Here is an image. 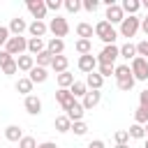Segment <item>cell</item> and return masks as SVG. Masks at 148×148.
<instances>
[{"label": "cell", "instance_id": "obj_21", "mask_svg": "<svg viewBox=\"0 0 148 148\" xmlns=\"http://www.w3.org/2000/svg\"><path fill=\"white\" fill-rule=\"evenodd\" d=\"M46 49V42L44 39H35V37H28V53L35 58L37 53H42Z\"/></svg>", "mask_w": 148, "mask_h": 148}, {"label": "cell", "instance_id": "obj_18", "mask_svg": "<svg viewBox=\"0 0 148 148\" xmlns=\"http://www.w3.org/2000/svg\"><path fill=\"white\" fill-rule=\"evenodd\" d=\"M28 79L32 81V83H44L46 79H49V69H44V67H32L30 72H28Z\"/></svg>", "mask_w": 148, "mask_h": 148}, {"label": "cell", "instance_id": "obj_35", "mask_svg": "<svg viewBox=\"0 0 148 148\" xmlns=\"http://www.w3.org/2000/svg\"><path fill=\"white\" fill-rule=\"evenodd\" d=\"M69 132H74L76 136H86L88 134V125L83 123V120H79V123H72V130Z\"/></svg>", "mask_w": 148, "mask_h": 148}, {"label": "cell", "instance_id": "obj_29", "mask_svg": "<svg viewBox=\"0 0 148 148\" xmlns=\"http://www.w3.org/2000/svg\"><path fill=\"white\" fill-rule=\"evenodd\" d=\"M51 60H53V56H51L46 49H44L42 53H37V56H35V65H37V67H44V69H49V67H51Z\"/></svg>", "mask_w": 148, "mask_h": 148}, {"label": "cell", "instance_id": "obj_40", "mask_svg": "<svg viewBox=\"0 0 148 148\" xmlns=\"http://www.w3.org/2000/svg\"><path fill=\"white\" fill-rule=\"evenodd\" d=\"M16 72H18V67H16V60H9V62L2 67V74H5V76H14Z\"/></svg>", "mask_w": 148, "mask_h": 148}, {"label": "cell", "instance_id": "obj_4", "mask_svg": "<svg viewBox=\"0 0 148 148\" xmlns=\"http://www.w3.org/2000/svg\"><path fill=\"white\" fill-rule=\"evenodd\" d=\"M5 51L12 56V58H18L23 53H28V37H9L7 44H5Z\"/></svg>", "mask_w": 148, "mask_h": 148}, {"label": "cell", "instance_id": "obj_50", "mask_svg": "<svg viewBox=\"0 0 148 148\" xmlns=\"http://www.w3.org/2000/svg\"><path fill=\"white\" fill-rule=\"evenodd\" d=\"M141 30H143V32H146V37H148V14L141 18Z\"/></svg>", "mask_w": 148, "mask_h": 148}, {"label": "cell", "instance_id": "obj_10", "mask_svg": "<svg viewBox=\"0 0 148 148\" xmlns=\"http://www.w3.org/2000/svg\"><path fill=\"white\" fill-rule=\"evenodd\" d=\"M79 69L83 74H90V72H97V58L92 53H86V56H79Z\"/></svg>", "mask_w": 148, "mask_h": 148}, {"label": "cell", "instance_id": "obj_47", "mask_svg": "<svg viewBox=\"0 0 148 148\" xmlns=\"http://www.w3.org/2000/svg\"><path fill=\"white\" fill-rule=\"evenodd\" d=\"M139 106H143V109H148V88L139 92Z\"/></svg>", "mask_w": 148, "mask_h": 148}, {"label": "cell", "instance_id": "obj_22", "mask_svg": "<svg viewBox=\"0 0 148 148\" xmlns=\"http://www.w3.org/2000/svg\"><path fill=\"white\" fill-rule=\"evenodd\" d=\"M113 76H116V83L118 81H127V79H132V69H130V65L125 62V65H116L113 67Z\"/></svg>", "mask_w": 148, "mask_h": 148}, {"label": "cell", "instance_id": "obj_5", "mask_svg": "<svg viewBox=\"0 0 148 148\" xmlns=\"http://www.w3.org/2000/svg\"><path fill=\"white\" fill-rule=\"evenodd\" d=\"M130 65V69H132V76H134V81H148V60L146 58H134L132 62H127Z\"/></svg>", "mask_w": 148, "mask_h": 148}, {"label": "cell", "instance_id": "obj_33", "mask_svg": "<svg viewBox=\"0 0 148 148\" xmlns=\"http://www.w3.org/2000/svg\"><path fill=\"white\" fill-rule=\"evenodd\" d=\"M127 134H130V139H143V136H146V132H143V125H136V123H132V125H130Z\"/></svg>", "mask_w": 148, "mask_h": 148}, {"label": "cell", "instance_id": "obj_30", "mask_svg": "<svg viewBox=\"0 0 148 148\" xmlns=\"http://www.w3.org/2000/svg\"><path fill=\"white\" fill-rule=\"evenodd\" d=\"M76 35H79V39H90L95 35V30H92L90 23H79L76 25Z\"/></svg>", "mask_w": 148, "mask_h": 148}, {"label": "cell", "instance_id": "obj_45", "mask_svg": "<svg viewBox=\"0 0 148 148\" xmlns=\"http://www.w3.org/2000/svg\"><path fill=\"white\" fill-rule=\"evenodd\" d=\"M44 5H46V9H51V12H58V9L62 7V0H44Z\"/></svg>", "mask_w": 148, "mask_h": 148}, {"label": "cell", "instance_id": "obj_48", "mask_svg": "<svg viewBox=\"0 0 148 148\" xmlns=\"http://www.w3.org/2000/svg\"><path fill=\"white\" fill-rule=\"evenodd\" d=\"M88 148H104V141H102V139H95V141L88 143Z\"/></svg>", "mask_w": 148, "mask_h": 148}, {"label": "cell", "instance_id": "obj_27", "mask_svg": "<svg viewBox=\"0 0 148 148\" xmlns=\"http://www.w3.org/2000/svg\"><path fill=\"white\" fill-rule=\"evenodd\" d=\"M5 139H7V141H14V143H18V141L23 139V132H21V127H18V125H7V127H5Z\"/></svg>", "mask_w": 148, "mask_h": 148}, {"label": "cell", "instance_id": "obj_42", "mask_svg": "<svg viewBox=\"0 0 148 148\" xmlns=\"http://www.w3.org/2000/svg\"><path fill=\"white\" fill-rule=\"evenodd\" d=\"M18 148H37L35 136H25V134H23V139L18 141Z\"/></svg>", "mask_w": 148, "mask_h": 148}, {"label": "cell", "instance_id": "obj_34", "mask_svg": "<svg viewBox=\"0 0 148 148\" xmlns=\"http://www.w3.org/2000/svg\"><path fill=\"white\" fill-rule=\"evenodd\" d=\"M134 123H136V125H146V123H148V109L139 106V109L134 111Z\"/></svg>", "mask_w": 148, "mask_h": 148}, {"label": "cell", "instance_id": "obj_54", "mask_svg": "<svg viewBox=\"0 0 148 148\" xmlns=\"http://www.w3.org/2000/svg\"><path fill=\"white\" fill-rule=\"evenodd\" d=\"M143 148H148V141H146V146H143Z\"/></svg>", "mask_w": 148, "mask_h": 148}, {"label": "cell", "instance_id": "obj_16", "mask_svg": "<svg viewBox=\"0 0 148 148\" xmlns=\"http://www.w3.org/2000/svg\"><path fill=\"white\" fill-rule=\"evenodd\" d=\"M46 51H49L51 56H62V53H65V42L58 39V37H51V39L46 42Z\"/></svg>", "mask_w": 148, "mask_h": 148}, {"label": "cell", "instance_id": "obj_44", "mask_svg": "<svg viewBox=\"0 0 148 148\" xmlns=\"http://www.w3.org/2000/svg\"><path fill=\"white\" fill-rule=\"evenodd\" d=\"M9 37H12V35H9V28H7V25H0V49H5V44H7Z\"/></svg>", "mask_w": 148, "mask_h": 148}, {"label": "cell", "instance_id": "obj_49", "mask_svg": "<svg viewBox=\"0 0 148 148\" xmlns=\"http://www.w3.org/2000/svg\"><path fill=\"white\" fill-rule=\"evenodd\" d=\"M37 148H58L53 141H42V143H37Z\"/></svg>", "mask_w": 148, "mask_h": 148}, {"label": "cell", "instance_id": "obj_3", "mask_svg": "<svg viewBox=\"0 0 148 148\" xmlns=\"http://www.w3.org/2000/svg\"><path fill=\"white\" fill-rule=\"evenodd\" d=\"M95 58H97V65L116 67V60L120 58V46H116V44H106V46L99 51V56H95Z\"/></svg>", "mask_w": 148, "mask_h": 148}, {"label": "cell", "instance_id": "obj_24", "mask_svg": "<svg viewBox=\"0 0 148 148\" xmlns=\"http://www.w3.org/2000/svg\"><path fill=\"white\" fill-rule=\"evenodd\" d=\"M32 86H35V83H32L28 76H21V79L16 81V86H14V88H16V92H21V95H25V97H28V95H32Z\"/></svg>", "mask_w": 148, "mask_h": 148}, {"label": "cell", "instance_id": "obj_8", "mask_svg": "<svg viewBox=\"0 0 148 148\" xmlns=\"http://www.w3.org/2000/svg\"><path fill=\"white\" fill-rule=\"evenodd\" d=\"M123 18H125V14H123V9H120L118 2H113L111 7H106V12H104V21H106V23H111V25L118 23V25H120Z\"/></svg>", "mask_w": 148, "mask_h": 148}, {"label": "cell", "instance_id": "obj_43", "mask_svg": "<svg viewBox=\"0 0 148 148\" xmlns=\"http://www.w3.org/2000/svg\"><path fill=\"white\" fill-rule=\"evenodd\" d=\"M97 74H99L102 79H106V76H113V67H109V65H97Z\"/></svg>", "mask_w": 148, "mask_h": 148}, {"label": "cell", "instance_id": "obj_19", "mask_svg": "<svg viewBox=\"0 0 148 148\" xmlns=\"http://www.w3.org/2000/svg\"><path fill=\"white\" fill-rule=\"evenodd\" d=\"M102 86H104V79H102L97 72L86 74V88H88V90H102Z\"/></svg>", "mask_w": 148, "mask_h": 148}, {"label": "cell", "instance_id": "obj_15", "mask_svg": "<svg viewBox=\"0 0 148 148\" xmlns=\"http://www.w3.org/2000/svg\"><path fill=\"white\" fill-rule=\"evenodd\" d=\"M120 9H123L125 16H136V12L141 9V0H123Z\"/></svg>", "mask_w": 148, "mask_h": 148}, {"label": "cell", "instance_id": "obj_14", "mask_svg": "<svg viewBox=\"0 0 148 148\" xmlns=\"http://www.w3.org/2000/svg\"><path fill=\"white\" fill-rule=\"evenodd\" d=\"M23 106H25V111H28L30 116H39V113H42V99H39L37 95H28V97L23 99Z\"/></svg>", "mask_w": 148, "mask_h": 148}, {"label": "cell", "instance_id": "obj_52", "mask_svg": "<svg viewBox=\"0 0 148 148\" xmlns=\"http://www.w3.org/2000/svg\"><path fill=\"white\" fill-rule=\"evenodd\" d=\"M143 132H146V136H148V123H146V125H143Z\"/></svg>", "mask_w": 148, "mask_h": 148}, {"label": "cell", "instance_id": "obj_53", "mask_svg": "<svg viewBox=\"0 0 148 148\" xmlns=\"http://www.w3.org/2000/svg\"><path fill=\"white\" fill-rule=\"evenodd\" d=\"M113 148H130V146H113Z\"/></svg>", "mask_w": 148, "mask_h": 148}, {"label": "cell", "instance_id": "obj_6", "mask_svg": "<svg viewBox=\"0 0 148 148\" xmlns=\"http://www.w3.org/2000/svg\"><path fill=\"white\" fill-rule=\"evenodd\" d=\"M49 32H53V37H58V39H62L67 32H69V23H67V18L65 16H53L51 21H49Z\"/></svg>", "mask_w": 148, "mask_h": 148}, {"label": "cell", "instance_id": "obj_46", "mask_svg": "<svg viewBox=\"0 0 148 148\" xmlns=\"http://www.w3.org/2000/svg\"><path fill=\"white\" fill-rule=\"evenodd\" d=\"M9 60H14V58H12V56H9V53H7L5 49H0V69H2V67H5V65H7Z\"/></svg>", "mask_w": 148, "mask_h": 148}, {"label": "cell", "instance_id": "obj_28", "mask_svg": "<svg viewBox=\"0 0 148 148\" xmlns=\"http://www.w3.org/2000/svg\"><path fill=\"white\" fill-rule=\"evenodd\" d=\"M120 58H125V60H134L136 58V44H132V42H125L123 46H120Z\"/></svg>", "mask_w": 148, "mask_h": 148}, {"label": "cell", "instance_id": "obj_23", "mask_svg": "<svg viewBox=\"0 0 148 148\" xmlns=\"http://www.w3.org/2000/svg\"><path fill=\"white\" fill-rule=\"evenodd\" d=\"M56 81H58V88H67V90H69V88H72V83H74L76 79H74V74L67 69V72L56 74Z\"/></svg>", "mask_w": 148, "mask_h": 148}, {"label": "cell", "instance_id": "obj_32", "mask_svg": "<svg viewBox=\"0 0 148 148\" xmlns=\"http://www.w3.org/2000/svg\"><path fill=\"white\" fill-rule=\"evenodd\" d=\"M69 92H72V97H74V99L83 97V95L88 92V88H86V81H74V83H72V88H69Z\"/></svg>", "mask_w": 148, "mask_h": 148}, {"label": "cell", "instance_id": "obj_31", "mask_svg": "<svg viewBox=\"0 0 148 148\" xmlns=\"http://www.w3.org/2000/svg\"><path fill=\"white\" fill-rule=\"evenodd\" d=\"M74 49H76V53H79V56H86V53H92V42H90V39H76V44H74Z\"/></svg>", "mask_w": 148, "mask_h": 148}, {"label": "cell", "instance_id": "obj_9", "mask_svg": "<svg viewBox=\"0 0 148 148\" xmlns=\"http://www.w3.org/2000/svg\"><path fill=\"white\" fill-rule=\"evenodd\" d=\"M56 102H58V104L62 106V111L67 113V111L74 106V102H76V99L72 97V92H69L67 88H58V90H56Z\"/></svg>", "mask_w": 148, "mask_h": 148}, {"label": "cell", "instance_id": "obj_51", "mask_svg": "<svg viewBox=\"0 0 148 148\" xmlns=\"http://www.w3.org/2000/svg\"><path fill=\"white\" fill-rule=\"evenodd\" d=\"M141 7H146V9H148V0H143V2H141Z\"/></svg>", "mask_w": 148, "mask_h": 148}, {"label": "cell", "instance_id": "obj_25", "mask_svg": "<svg viewBox=\"0 0 148 148\" xmlns=\"http://www.w3.org/2000/svg\"><path fill=\"white\" fill-rule=\"evenodd\" d=\"M65 116H67L72 123H79V120H83V116H86V109L81 106V102H74V106H72V109H69Z\"/></svg>", "mask_w": 148, "mask_h": 148}, {"label": "cell", "instance_id": "obj_12", "mask_svg": "<svg viewBox=\"0 0 148 148\" xmlns=\"http://www.w3.org/2000/svg\"><path fill=\"white\" fill-rule=\"evenodd\" d=\"M9 35L12 37H21L25 30H28V23H25V18H21V16H14L12 21H9Z\"/></svg>", "mask_w": 148, "mask_h": 148}, {"label": "cell", "instance_id": "obj_36", "mask_svg": "<svg viewBox=\"0 0 148 148\" xmlns=\"http://www.w3.org/2000/svg\"><path fill=\"white\" fill-rule=\"evenodd\" d=\"M113 141H116V146H127V141H130L127 130H118V132L113 134Z\"/></svg>", "mask_w": 148, "mask_h": 148}, {"label": "cell", "instance_id": "obj_11", "mask_svg": "<svg viewBox=\"0 0 148 148\" xmlns=\"http://www.w3.org/2000/svg\"><path fill=\"white\" fill-rule=\"evenodd\" d=\"M99 99H102V92H99V90H88V92L81 97V106H83L86 111H90V109H95V106L99 104Z\"/></svg>", "mask_w": 148, "mask_h": 148}, {"label": "cell", "instance_id": "obj_7", "mask_svg": "<svg viewBox=\"0 0 148 148\" xmlns=\"http://www.w3.org/2000/svg\"><path fill=\"white\" fill-rule=\"evenodd\" d=\"M25 7H28V12L32 14V18L35 21H44L46 18V5H44V0H25Z\"/></svg>", "mask_w": 148, "mask_h": 148}, {"label": "cell", "instance_id": "obj_1", "mask_svg": "<svg viewBox=\"0 0 148 148\" xmlns=\"http://www.w3.org/2000/svg\"><path fill=\"white\" fill-rule=\"evenodd\" d=\"M92 30H95V37H99V39L104 42V46H106V44H116V39H118V30H116L111 23H106L104 18L97 21Z\"/></svg>", "mask_w": 148, "mask_h": 148}, {"label": "cell", "instance_id": "obj_17", "mask_svg": "<svg viewBox=\"0 0 148 148\" xmlns=\"http://www.w3.org/2000/svg\"><path fill=\"white\" fill-rule=\"evenodd\" d=\"M14 60H16L18 72H30V69L35 67V58H32L30 53H23V56H18V58H14Z\"/></svg>", "mask_w": 148, "mask_h": 148}, {"label": "cell", "instance_id": "obj_38", "mask_svg": "<svg viewBox=\"0 0 148 148\" xmlns=\"http://www.w3.org/2000/svg\"><path fill=\"white\" fill-rule=\"evenodd\" d=\"M97 7H99V0H81V9H86V12H97Z\"/></svg>", "mask_w": 148, "mask_h": 148}, {"label": "cell", "instance_id": "obj_41", "mask_svg": "<svg viewBox=\"0 0 148 148\" xmlns=\"http://www.w3.org/2000/svg\"><path fill=\"white\" fill-rule=\"evenodd\" d=\"M134 83H136V81H134V76H132V79H127V81H118L116 86H118V90H123V92H130V90L134 88Z\"/></svg>", "mask_w": 148, "mask_h": 148}, {"label": "cell", "instance_id": "obj_37", "mask_svg": "<svg viewBox=\"0 0 148 148\" xmlns=\"http://www.w3.org/2000/svg\"><path fill=\"white\" fill-rule=\"evenodd\" d=\"M62 7L69 12V14H76L81 9V0H62Z\"/></svg>", "mask_w": 148, "mask_h": 148}, {"label": "cell", "instance_id": "obj_13", "mask_svg": "<svg viewBox=\"0 0 148 148\" xmlns=\"http://www.w3.org/2000/svg\"><path fill=\"white\" fill-rule=\"evenodd\" d=\"M28 32H30V37H35V39H44V35L49 32V23H44V21H32V23H28Z\"/></svg>", "mask_w": 148, "mask_h": 148}, {"label": "cell", "instance_id": "obj_2", "mask_svg": "<svg viewBox=\"0 0 148 148\" xmlns=\"http://www.w3.org/2000/svg\"><path fill=\"white\" fill-rule=\"evenodd\" d=\"M141 30V18L139 16H125L123 23L118 25V37H125L130 42V37H134Z\"/></svg>", "mask_w": 148, "mask_h": 148}, {"label": "cell", "instance_id": "obj_20", "mask_svg": "<svg viewBox=\"0 0 148 148\" xmlns=\"http://www.w3.org/2000/svg\"><path fill=\"white\" fill-rule=\"evenodd\" d=\"M67 67H69V58H67V56H53V60H51V69H53L56 74L67 72Z\"/></svg>", "mask_w": 148, "mask_h": 148}, {"label": "cell", "instance_id": "obj_26", "mask_svg": "<svg viewBox=\"0 0 148 148\" xmlns=\"http://www.w3.org/2000/svg\"><path fill=\"white\" fill-rule=\"evenodd\" d=\"M53 127H56V132H60V134H65V132H69L72 130V120L62 113V116H56V120H53Z\"/></svg>", "mask_w": 148, "mask_h": 148}, {"label": "cell", "instance_id": "obj_39", "mask_svg": "<svg viewBox=\"0 0 148 148\" xmlns=\"http://www.w3.org/2000/svg\"><path fill=\"white\" fill-rule=\"evenodd\" d=\"M136 56L148 60V39H141V42L136 44Z\"/></svg>", "mask_w": 148, "mask_h": 148}]
</instances>
